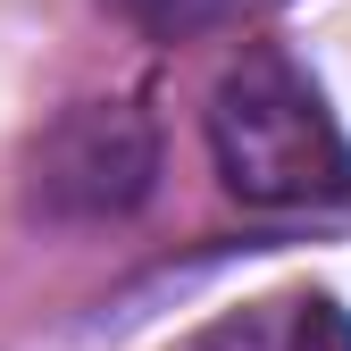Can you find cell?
I'll list each match as a JSON object with an SVG mask.
<instances>
[{
  "instance_id": "cell-3",
  "label": "cell",
  "mask_w": 351,
  "mask_h": 351,
  "mask_svg": "<svg viewBox=\"0 0 351 351\" xmlns=\"http://www.w3.org/2000/svg\"><path fill=\"white\" fill-rule=\"evenodd\" d=\"M176 351H351V318L335 293H268V301L209 318Z\"/></svg>"
},
{
  "instance_id": "cell-2",
  "label": "cell",
  "mask_w": 351,
  "mask_h": 351,
  "mask_svg": "<svg viewBox=\"0 0 351 351\" xmlns=\"http://www.w3.org/2000/svg\"><path fill=\"white\" fill-rule=\"evenodd\" d=\"M151 184H159V134L134 101H75L25 151V201L59 226L125 217L151 201Z\"/></svg>"
},
{
  "instance_id": "cell-1",
  "label": "cell",
  "mask_w": 351,
  "mask_h": 351,
  "mask_svg": "<svg viewBox=\"0 0 351 351\" xmlns=\"http://www.w3.org/2000/svg\"><path fill=\"white\" fill-rule=\"evenodd\" d=\"M209 159L243 209H335L351 201V143L310 84V67L276 42L243 51L209 93Z\"/></svg>"
},
{
  "instance_id": "cell-4",
  "label": "cell",
  "mask_w": 351,
  "mask_h": 351,
  "mask_svg": "<svg viewBox=\"0 0 351 351\" xmlns=\"http://www.w3.org/2000/svg\"><path fill=\"white\" fill-rule=\"evenodd\" d=\"M109 9L134 25V34H151V42H193L209 25H226L234 0H109Z\"/></svg>"
}]
</instances>
